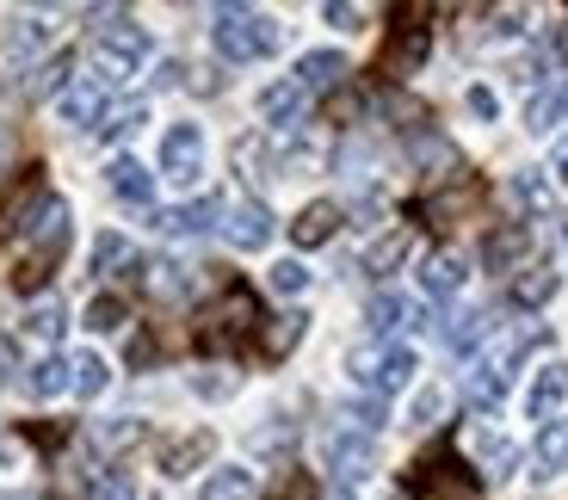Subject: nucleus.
<instances>
[{
    "mask_svg": "<svg viewBox=\"0 0 568 500\" xmlns=\"http://www.w3.org/2000/svg\"><path fill=\"white\" fill-rule=\"evenodd\" d=\"M526 124L538 130H556V124H568V81H556L550 93H538V100H531V112H526Z\"/></svg>",
    "mask_w": 568,
    "mask_h": 500,
    "instance_id": "c756f323",
    "label": "nucleus"
},
{
    "mask_svg": "<svg viewBox=\"0 0 568 500\" xmlns=\"http://www.w3.org/2000/svg\"><path fill=\"white\" fill-rule=\"evenodd\" d=\"M87 328H93V334H118V328H124V297H112V290L93 297V303H87Z\"/></svg>",
    "mask_w": 568,
    "mask_h": 500,
    "instance_id": "79ce46f5",
    "label": "nucleus"
},
{
    "mask_svg": "<svg viewBox=\"0 0 568 500\" xmlns=\"http://www.w3.org/2000/svg\"><path fill=\"white\" fill-rule=\"evenodd\" d=\"M69 69H74V57H69V50H57L50 62H38V74H31L26 93H57V100H62V93H69Z\"/></svg>",
    "mask_w": 568,
    "mask_h": 500,
    "instance_id": "f704fd0d",
    "label": "nucleus"
},
{
    "mask_svg": "<svg viewBox=\"0 0 568 500\" xmlns=\"http://www.w3.org/2000/svg\"><path fill=\"white\" fill-rule=\"evenodd\" d=\"M26 235H31V259L13 272V285H19V290H38L43 278H50V266H57V254L69 247V204H62V198H43Z\"/></svg>",
    "mask_w": 568,
    "mask_h": 500,
    "instance_id": "423d86ee",
    "label": "nucleus"
},
{
    "mask_svg": "<svg viewBox=\"0 0 568 500\" xmlns=\"http://www.w3.org/2000/svg\"><path fill=\"white\" fill-rule=\"evenodd\" d=\"M513 470H519V445H513V439H488L483 445V482H507Z\"/></svg>",
    "mask_w": 568,
    "mask_h": 500,
    "instance_id": "e433bc0d",
    "label": "nucleus"
},
{
    "mask_svg": "<svg viewBox=\"0 0 568 500\" xmlns=\"http://www.w3.org/2000/svg\"><path fill=\"white\" fill-rule=\"evenodd\" d=\"M531 463H538L531 476H562V470H568V420H544Z\"/></svg>",
    "mask_w": 568,
    "mask_h": 500,
    "instance_id": "a878e982",
    "label": "nucleus"
},
{
    "mask_svg": "<svg viewBox=\"0 0 568 500\" xmlns=\"http://www.w3.org/2000/svg\"><path fill=\"white\" fill-rule=\"evenodd\" d=\"M149 439V427H142V420H100V427H93V445H100V451H130V445H142Z\"/></svg>",
    "mask_w": 568,
    "mask_h": 500,
    "instance_id": "2f4dec72",
    "label": "nucleus"
},
{
    "mask_svg": "<svg viewBox=\"0 0 568 500\" xmlns=\"http://www.w3.org/2000/svg\"><path fill=\"white\" fill-rule=\"evenodd\" d=\"M223 242L242 247V254H260V247L272 242V211L260 198H242L223 211Z\"/></svg>",
    "mask_w": 568,
    "mask_h": 500,
    "instance_id": "6e6552de",
    "label": "nucleus"
},
{
    "mask_svg": "<svg viewBox=\"0 0 568 500\" xmlns=\"http://www.w3.org/2000/svg\"><path fill=\"white\" fill-rule=\"evenodd\" d=\"M142 285L155 290L161 303H173V297H185V266H173V259H155V266L142 272Z\"/></svg>",
    "mask_w": 568,
    "mask_h": 500,
    "instance_id": "ea45409f",
    "label": "nucleus"
},
{
    "mask_svg": "<svg viewBox=\"0 0 568 500\" xmlns=\"http://www.w3.org/2000/svg\"><path fill=\"white\" fill-rule=\"evenodd\" d=\"M562 290V272L550 266V259H531V266L513 272V285H507V303L513 309H544V303Z\"/></svg>",
    "mask_w": 568,
    "mask_h": 500,
    "instance_id": "9b49d317",
    "label": "nucleus"
},
{
    "mask_svg": "<svg viewBox=\"0 0 568 500\" xmlns=\"http://www.w3.org/2000/svg\"><path fill=\"white\" fill-rule=\"evenodd\" d=\"M426 25H396V43H389V57H384V74H414L426 62Z\"/></svg>",
    "mask_w": 568,
    "mask_h": 500,
    "instance_id": "b1692460",
    "label": "nucleus"
},
{
    "mask_svg": "<svg viewBox=\"0 0 568 500\" xmlns=\"http://www.w3.org/2000/svg\"><path fill=\"white\" fill-rule=\"evenodd\" d=\"M57 112H62V124H74V130L105 124V86L100 81H69V93L57 100Z\"/></svg>",
    "mask_w": 568,
    "mask_h": 500,
    "instance_id": "4468645a",
    "label": "nucleus"
},
{
    "mask_svg": "<svg viewBox=\"0 0 568 500\" xmlns=\"http://www.w3.org/2000/svg\"><path fill=\"white\" fill-rule=\"evenodd\" d=\"M303 328H310V315H303V309H291V315H278V322H272V328H266V334H260V353H266V358H272V365H278V358H284V353H291V346H297V340H303Z\"/></svg>",
    "mask_w": 568,
    "mask_h": 500,
    "instance_id": "c85d7f7f",
    "label": "nucleus"
},
{
    "mask_svg": "<svg viewBox=\"0 0 568 500\" xmlns=\"http://www.w3.org/2000/svg\"><path fill=\"white\" fill-rule=\"evenodd\" d=\"M322 19L327 25H341V31H358L365 25V7H322Z\"/></svg>",
    "mask_w": 568,
    "mask_h": 500,
    "instance_id": "49530a36",
    "label": "nucleus"
},
{
    "mask_svg": "<svg viewBox=\"0 0 568 500\" xmlns=\"http://www.w3.org/2000/svg\"><path fill=\"white\" fill-rule=\"evenodd\" d=\"M87 57H93V81L118 86V81H130V74L149 62V31H142L136 19H124V13H105L100 25H93Z\"/></svg>",
    "mask_w": 568,
    "mask_h": 500,
    "instance_id": "f03ea898",
    "label": "nucleus"
},
{
    "mask_svg": "<svg viewBox=\"0 0 568 500\" xmlns=\"http://www.w3.org/2000/svg\"><path fill=\"white\" fill-rule=\"evenodd\" d=\"M303 105H310V93H303L297 81H272L266 93H260V118H266L272 130L297 124V118H303Z\"/></svg>",
    "mask_w": 568,
    "mask_h": 500,
    "instance_id": "f3484780",
    "label": "nucleus"
},
{
    "mask_svg": "<svg viewBox=\"0 0 568 500\" xmlns=\"http://www.w3.org/2000/svg\"><path fill=\"white\" fill-rule=\"evenodd\" d=\"M346 371H353V384L365 389V396H396V389H408L414 384V346H402V340H365L353 358H346Z\"/></svg>",
    "mask_w": 568,
    "mask_h": 500,
    "instance_id": "39448f33",
    "label": "nucleus"
},
{
    "mask_svg": "<svg viewBox=\"0 0 568 500\" xmlns=\"http://www.w3.org/2000/svg\"><path fill=\"white\" fill-rule=\"evenodd\" d=\"M87 500H136V482H130L124 470H100L93 488H87Z\"/></svg>",
    "mask_w": 568,
    "mask_h": 500,
    "instance_id": "37998d69",
    "label": "nucleus"
},
{
    "mask_svg": "<svg viewBox=\"0 0 568 500\" xmlns=\"http://www.w3.org/2000/svg\"><path fill=\"white\" fill-rule=\"evenodd\" d=\"M272 500H315V482L303 470H284V482L272 488Z\"/></svg>",
    "mask_w": 568,
    "mask_h": 500,
    "instance_id": "c03bdc74",
    "label": "nucleus"
},
{
    "mask_svg": "<svg viewBox=\"0 0 568 500\" xmlns=\"http://www.w3.org/2000/svg\"><path fill=\"white\" fill-rule=\"evenodd\" d=\"M43 198H50V192H43L38 167H26V180H19V186L7 192V198H0V242H13V235H26Z\"/></svg>",
    "mask_w": 568,
    "mask_h": 500,
    "instance_id": "9d476101",
    "label": "nucleus"
},
{
    "mask_svg": "<svg viewBox=\"0 0 568 500\" xmlns=\"http://www.w3.org/2000/svg\"><path fill=\"white\" fill-rule=\"evenodd\" d=\"M260 334V297L247 285H223V297L199 315V346L204 353H235Z\"/></svg>",
    "mask_w": 568,
    "mask_h": 500,
    "instance_id": "20e7f679",
    "label": "nucleus"
},
{
    "mask_svg": "<svg viewBox=\"0 0 568 500\" xmlns=\"http://www.w3.org/2000/svg\"><path fill=\"white\" fill-rule=\"evenodd\" d=\"M507 192H513V204H519L526 216H556V204H562L556 198V180L544 167H519L507 180Z\"/></svg>",
    "mask_w": 568,
    "mask_h": 500,
    "instance_id": "ddd939ff",
    "label": "nucleus"
},
{
    "mask_svg": "<svg viewBox=\"0 0 568 500\" xmlns=\"http://www.w3.org/2000/svg\"><path fill=\"white\" fill-rule=\"evenodd\" d=\"M526 247H531V235L519 229V223H500V229L488 235L483 259H488V266H495V272H513V266H519V259H526Z\"/></svg>",
    "mask_w": 568,
    "mask_h": 500,
    "instance_id": "bb28decb",
    "label": "nucleus"
},
{
    "mask_svg": "<svg viewBox=\"0 0 568 500\" xmlns=\"http://www.w3.org/2000/svg\"><path fill=\"white\" fill-rule=\"evenodd\" d=\"M464 254H452V247H445V254H433L426 259V272H420V290L426 297H452V290H464Z\"/></svg>",
    "mask_w": 568,
    "mask_h": 500,
    "instance_id": "393cba45",
    "label": "nucleus"
},
{
    "mask_svg": "<svg viewBox=\"0 0 568 500\" xmlns=\"http://www.w3.org/2000/svg\"><path fill=\"white\" fill-rule=\"evenodd\" d=\"M408 297H396V290H377L371 297V309H365V328H371V340H396V328H408Z\"/></svg>",
    "mask_w": 568,
    "mask_h": 500,
    "instance_id": "4be33fe9",
    "label": "nucleus"
},
{
    "mask_svg": "<svg viewBox=\"0 0 568 500\" xmlns=\"http://www.w3.org/2000/svg\"><path fill=\"white\" fill-rule=\"evenodd\" d=\"M142 124H149V105H142V100H124L118 112H105L100 136H105V143H124V136H136Z\"/></svg>",
    "mask_w": 568,
    "mask_h": 500,
    "instance_id": "72a5a7b5",
    "label": "nucleus"
},
{
    "mask_svg": "<svg viewBox=\"0 0 568 500\" xmlns=\"http://www.w3.org/2000/svg\"><path fill=\"white\" fill-rule=\"evenodd\" d=\"M62 328H69V309H62L57 297H50V303H31L26 334H38V340H62Z\"/></svg>",
    "mask_w": 568,
    "mask_h": 500,
    "instance_id": "4c0bfd02",
    "label": "nucleus"
},
{
    "mask_svg": "<svg viewBox=\"0 0 568 500\" xmlns=\"http://www.w3.org/2000/svg\"><path fill=\"white\" fill-rule=\"evenodd\" d=\"M211 451H216V432H211V427L185 432V439L161 445V476H168V482H180V476L204 470V463H211Z\"/></svg>",
    "mask_w": 568,
    "mask_h": 500,
    "instance_id": "f8f14e48",
    "label": "nucleus"
},
{
    "mask_svg": "<svg viewBox=\"0 0 568 500\" xmlns=\"http://www.w3.org/2000/svg\"><path fill=\"white\" fill-rule=\"evenodd\" d=\"M266 285L278 290V297H303V290H310V266H303V259H278V266L266 272Z\"/></svg>",
    "mask_w": 568,
    "mask_h": 500,
    "instance_id": "a19ab883",
    "label": "nucleus"
},
{
    "mask_svg": "<svg viewBox=\"0 0 568 500\" xmlns=\"http://www.w3.org/2000/svg\"><path fill=\"white\" fill-rule=\"evenodd\" d=\"M346 74H353V69H346L341 50H310V57L297 62V74H291V81H297L303 93H334V86H341Z\"/></svg>",
    "mask_w": 568,
    "mask_h": 500,
    "instance_id": "2eb2a0df",
    "label": "nucleus"
},
{
    "mask_svg": "<svg viewBox=\"0 0 568 500\" xmlns=\"http://www.w3.org/2000/svg\"><path fill=\"white\" fill-rule=\"evenodd\" d=\"M327 470H334V482L353 488L371 476V439L365 432H346V427H327Z\"/></svg>",
    "mask_w": 568,
    "mask_h": 500,
    "instance_id": "1a4fd4ad",
    "label": "nucleus"
},
{
    "mask_svg": "<svg viewBox=\"0 0 568 500\" xmlns=\"http://www.w3.org/2000/svg\"><path fill=\"white\" fill-rule=\"evenodd\" d=\"M26 389H31L38 401L69 396V389H74V365H69V358H57V353H50V358H38V365L26 371Z\"/></svg>",
    "mask_w": 568,
    "mask_h": 500,
    "instance_id": "aec40b11",
    "label": "nucleus"
},
{
    "mask_svg": "<svg viewBox=\"0 0 568 500\" xmlns=\"http://www.w3.org/2000/svg\"><path fill=\"white\" fill-rule=\"evenodd\" d=\"M445 408V389H420V401H414V415H408V427H433V415Z\"/></svg>",
    "mask_w": 568,
    "mask_h": 500,
    "instance_id": "a18cd8bd",
    "label": "nucleus"
},
{
    "mask_svg": "<svg viewBox=\"0 0 568 500\" xmlns=\"http://www.w3.org/2000/svg\"><path fill=\"white\" fill-rule=\"evenodd\" d=\"M334 229H341V204L315 198V204H303V211H297L291 242H297V247H322V242H334Z\"/></svg>",
    "mask_w": 568,
    "mask_h": 500,
    "instance_id": "dca6fc26",
    "label": "nucleus"
},
{
    "mask_svg": "<svg viewBox=\"0 0 568 500\" xmlns=\"http://www.w3.org/2000/svg\"><path fill=\"white\" fill-rule=\"evenodd\" d=\"M192 389H199V396H216V401H223V396H235V377H192Z\"/></svg>",
    "mask_w": 568,
    "mask_h": 500,
    "instance_id": "de8ad7c7",
    "label": "nucleus"
},
{
    "mask_svg": "<svg viewBox=\"0 0 568 500\" xmlns=\"http://www.w3.org/2000/svg\"><path fill=\"white\" fill-rule=\"evenodd\" d=\"M211 43L229 62H260L278 50V19L260 7H216L211 13Z\"/></svg>",
    "mask_w": 568,
    "mask_h": 500,
    "instance_id": "7ed1b4c3",
    "label": "nucleus"
},
{
    "mask_svg": "<svg viewBox=\"0 0 568 500\" xmlns=\"http://www.w3.org/2000/svg\"><path fill=\"white\" fill-rule=\"evenodd\" d=\"M408 254H414V229H389L384 242L365 254V272H371V278H389V272H396Z\"/></svg>",
    "mask_w": 568,
    "mask_h": 500,
    "instance_id": "cd10ccee",
    "label": "nucleus"
},
{
    "mask_svg": "<svg viewBox=\"0 0 568 500\" xmlns=\"http://www.w3.org/2000/svg\"><path fill=\"white\" fill-rule=\"evenodd\" d=\"M550 340V334L538 328V322H519V328H507L495 346H488L476 365H469V377H464V401L476 408V415H488V408H500V396H507V384H513V371L526 365V353H538V346Z\"/></svg>",
    "mask_w": 568,
    "mask_h": 500,
    "instance_id": "f257e3e1",
    "label": "nucleus"
},
{
    "mask_svg": "<svg viewBox=\"0 0 568 500\" xmlns=\"http://www.w3.org/2000/svg\"><path fill=\"white\" fill-rule=\"evenodd\" d=\"M488 328H495V322H488V309H464L452 328H445V346H452V353H476V340H483Z\"/></svg>",
    "mask_w": 568,
    "mask_h": 500,
    "instance_id": "473e14b6",
    "label": "nucleus"
},
{
    "mask_svg": "<svg viewBox=\"0 0 568 500\" xmlns=\"http://www.w3.org/2000/svg\"><path fill=\"white\" fill-rule=\"evenodd\" d=\"M562 235H568V229H562Z\"/></svg>",
    "mask_w": 568,
    "mask_h": 500,
    "instance_id": "603ef678",
    "label": "nucleus"
},
{
    "mask_svg": "<svg viewBox=\"0 0 568 500\" xmlns=\"http://www.w3.org/2000/svg\"><path fill=\"white\" fill-rule=\"evenodd\" d=\"M161 173H168L173 186H192L204 173V130L199 124H173L161 136Z\"/></svg>",
    "mask_w": 568,
    "mask_h": 500,
    "instance_id": "0eeeda50",
    "label": "nucleus"
},
{
    "mask_svg": "<svg viewBox=\"0 0 568 500\" xmlns=\"http://www.w3.org/2000/svg\"><path fill=\"white\" fill-rule=\"evenodd\" d=\"M562 401H568V365H544L538 384H531V396H526V415L531 420H550Z\"/></svg>",
    "mask_w": 568,
    "mask_h": 500,
    "instance_id": "a211bd4d",
    "label": "nucleus"
},
{
    "mask_svg": "<svg viewBox=\"0 0 568 500\" xmlns=\"http://www.w3.org/2000/svg\"><path fill=\"white\" fill-rule=\"evenodd\" d=\"M556 173L568 180V130H562V143H556Z\"/></svg>",
    "mask_w": 568,
    "mask_h": 500,
    "instance_id": "3c124183",
    "label": "nucleus"
},
{
    "mask_svg": "<svg viewBox=\"0 0 568 500\" xmlns=\"http://www.w3.org/2000/svg\"><path fill=\"white\" fill-rule=\"evenodd\" d=\"M469 112H476V118H495L500 105H495V93H488V86H469Z\"/></svg>",
    "mask_w": 568,
    "mask_h": 500,
    "instance_id": "09e8293b",
    "label": "nucleus"
},
{
    "mask_svg": "<svg viewBox=\"0 0 568 500\" xmlns=\"http://www.w3.org/2000/svg\"><path fill=\"white\" fill-rule=\"evenodd\" d=\"M50 31H57V25H50L43 13H26L13 31H7V57H26V50H38V43H50Z\"/></svg>",
    "mask_w": 568,
    "mask_h": 500,
    "instance_id": "c9c22d12",
    "label": "nucleus"
},
{
    "mask_svg": "<svg viewBox=\"0 0 568 500\" xmlns=\"http://www.w3.org/2000/svg\"><path fill=\"white\" fill-rule=\"evenodd\" d=\"M69 365H74V389H81V396H100V389L112 384V365H105L100 353H74Z\"/></svg>",
    "mask_w": 568,
    "mask_h": 500,
    "instance_id": "58836bf2",
    "label": "nucleus"
},
{
    "mask_svg": "<svg viewBox=\"0 0 568 500\" xmlns=\"http://www.w3.org/2000/svg\"><path fill=\"white\" fill-rule=\"evenodd\" d=\"M105 186H112V198H124V204H149V167L142 161H130V155H118L112 167H105Z\"/></svg>",
    "mask_w": 568,
    "mask_h": 500,
    "instance_id": "5701e85b",
    "label": "nucleus"
},
{
    "mask_svg": "<svg viewBox=\"0 0 568 500\" xmlns=\"http://www.w3.org/2000/svg\"><path fill=\"white\" fill-rule=\"evenodd\" d=\"M216 216H223V198H199V204H180V211H161L155 229L161 235H199V229H211Z\"/></svg>",
    "mask_w": 568,
    "mask_h": 500,
    "instance_id": "412c9836",
    "label": "nucleus"
},
{
    "mask_svg": "<svg viewBox=\"0 0 568 500\" xmlns=\"http://www.w3.org/2000/svg\"><path fill=\"white\" fill-rule=\"evenodd\" d=\"M254 494H260V482H254L247 463H223V470H211L199 488V500H254Z\"/></svg>",
    "mask_w": 568,
    "mask_h": 500,
    "instance_id": "6ab92c4d",
    "label": "nucleus"
},
{
    "mask_svg": "<svg viewBox=\"0 0 568 500\" xmlns=\"http://www.w3.org/2000/svg\"><path fill=\"white\" fill-rule=\"evenodd\" d=\"M124 266H136V247H130L124 235H112V229H105L100 242H93V272H100V278H118Z\"/></svg>",
    "mask_w": 568,
    "mask_h": 500,
    "instance_id": "7c9ffc66",
    "label": "nucleus"
},
{
    "mask_svg": "<svg viewBox=\"0 0 568 500\" xmlns=\"http://www.w3.org/2000/svg\"><path fill=\"white\" fill-rule=\"evenodd\" d=\"M13 371H19V346L7 340V334H0V384H7V377H13Z\"/></svg>",
    "mask_w": 568,
    "mask_h": 500,
    "instance_id": "8fccbe9b",
    "label": "nucleus"
}]
</instances>
